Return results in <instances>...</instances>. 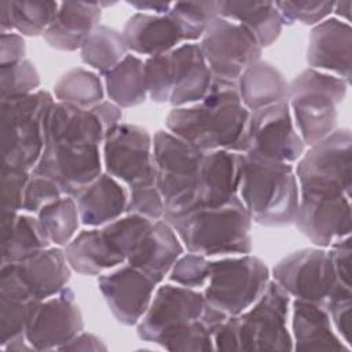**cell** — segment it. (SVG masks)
<instances>
[{"instance_id":"obj_1","label":"cell","mask_w":352,"mask_h":352,"mask_svg":"<svg viewBox=\"0 0 352 352\" xmlns=\"http://www.w3.org/2000/svg\"><path fill=\"white\" fill-rule=\"evenodd\" d=\"M227 318L208 304L202 292L161 283L136 324V333L142 341L166 351L206 352L214 349L213 334Z\"/></svg>"},{"instance_id":"obj_2","label":"cell","mask_w":352,"mask_h":352,"mask_svg":"<svg viewBox=\"0 0 352 352\" xmlns=\"http://www.w3.org/2000/svg\"><path fill=\"white\" fill-rule=\"evenodd\" d=\"M249 116L236 84L213 77L202 100L168 113L165 128L204 153L228 150L242 154Z\"/></svg>"},{"instance_id":"obj_3","label":"cell","mask_w":352,"mask_h":352,"mask_svg":"<svg viewBox=\"0 0 352 352\" xmlns=\"http://www.w3.org/2000/svg\"><path fill=\"white\" fill-rule=\"evenodd\" d=\"M292 297L272 279L246 311L228 316L214 331L217 351H293L287 329Z\"/></svg>"},{"instance_id":"obj_4","label":"cell","mask_w":352,"mask_h":352,"mask_svg":"<svg viewBox=\"0 0 352 352\" xmlns=\"http://www.w3.org/2000/svg\"><path fill=\"white\" fill-rule=\"evenodd\" d=\"M184 249L206 257L236 256L252 252V219L242 201L221 206H198L164 216Z\"/></svg>"},{"instance_id":"obj_5","label":"cell","mask_w":352,"mask_h":352,"mask_svg":"<svg viewBox=\"0 0 352 352\" xmlns=\"http://www.w3.org/2000/svg\"><path fill=\"white\" fill-rule=\"evenodd\" d=\"M238 195L253 223L268 228L292 226L300 199L293 164L243 154Z\"/></svg>"},{"instance_id":"obj_6","label":"cell","mask_w":352,"mask_h":352,"mask_svg":"<svg viewBox=\"0 0 352 352\" xmlns=\"http://www.w3.org/2000/svg\"><path fill=\"white\" fill-rule=\"evenodd\" d=\"M148 98L173 107L194 104L205 98L213 76L198 43H184L175 50L144 60Z\"/></svg>"},{"instance_id":"obj_7","label":"cell","mask_w":352,"mask_h":352,"mask_svg":"<svg viewBox=\"0 0 352 352\" xmlns=\"http://www.w3.org/2000/svg\"><path fill=\"white\" fill-rule=\"evenodd\" d=\"M348 82L314 69H304L290 82L287 103L294 126L305 146H312L337 129L338 106Z\"/></svg>"},{"instance_id":"obj_8","label":"cell","mask_w":352,"mask_h":352,"mask_svg":"<svg viewBox=\"0 0 352 352\" xmlns=\"http://www.w3.org/2000/svg\"><path fill=\"white\" fill-rule=\"evenodd\" d=\"M204 154L166 129H158L153 135L155 186L164 199V216L194 206Z\"/></svg>"},{"instance_id":"obj_9","label":"cell","mask_w":352,"mask_h":352,"mask_svg":"<svg viewBox=\"0 0 352 352\" xmlns=\"http://www.w3.org/2000/svg\"><path fill=\"white\" fill-rule=\"evenodd\" d=\"M54 102V96L44 89L0 100L1 164L33 170L44 150V120Z\"/></svg>"},{"instance_id":"obj_10","label":"cell","mask_w":352,"mask_h":352,"mask_svg":"<svg viewBox=\"0 0 352 352\" xmlns=\"http://www.w3.org/2000/svg\"><path fill=\"white\" fill-rule=\"evenodd\" d=\"M271 280L267 264L253 254H236L210 261L204 297L226 316L246 311L263 294Z\"/></svg>"},{"instance_id":"obj_11","label":"cell","mask_w":352,"mask_h":352,"mask_svg":"<svg viewBox=\"0 0 352 352\" xmlns=\"http://www.w3.org/2000/svg\"><path fill=\"white\" fill-rule=\"evenodd\" d=\"M298 190L319 195H348L352 191V135L337 128L308 147L294 168Z\"/></svg>"},{"instance_id":"obj_12","label":"cell","mask_w":352,"mask_h":352,"mask_svg":"<svg viewBox=\"0 0 352 352\" xmlns=\"http://www.w3.org/2000/svg\"><path fill=\"white\" fill-rule=\"evenodd\" d=\"M70 275L63 248L50 246L19 263L1 264L0 296L43 301L63 290Z\"/></svg>"},{"instance_id":"obj_13","label":"cell","mask_w":352,"mask_h":352,"mask_svg":"<svg viewBox=\"0 0 352 352\" xmlns=\"http://www.w3.org/2000/svg\"><path fill=\"white\" fill-rule=\"evenodd\" d=\"M290 297L324 305L340 286L329 248H305L280 258L271 271Z\"/></svg>"},{"instance_id":"obj_14","label":"cell","mask_w":352,"mask_h":352,"mask_svg":"<svg viewBox=\"0 0 352 352\" xmlns=\"http://www.w3.org/2000/svg\"><path fill=\"white\" fill-rule=\"evenodd\" d=\"M305 151L287 100L250 111L242 154L294 164Z\"/></svg>"},{"instance_id":"obj_15","label":"cell","mask_w":352,"mask_h":352,"mask_svg":"<svg viewBox=\"0 0 352 352\" xmlns=\"http://www.w3.org/2000/svg\"><path fill=\"white\" fill-rule=\"evenodd\" d=\"M214 78L236 82L239 76L260 60L263 48L242 25L217 16L205 29L198 43Z\"/></svg>"},{"instance_id":"obj_16","label":"cell","mask_w":352,"mask_h":352,"mask_svg":"<svg viewBox=\"0 0 352 352\" xmlns=\"http://www.w3.org/2000/svg\"><path fill=\"white\" fill-rule=\"evenodd\" d=\"M104 172L131 187L155 184L153 136L139 125L121 122L102 143Z\"/></svg>"},{"instance_id":"obj_17","label":"cell","mask_w":352,"mask_h":352,"mask_svg":"<svg viewBox=\"0 0 352 352\" xmlns=\"http://www.w3.org/2000/svg\"><path fill=\"white\" fill-rule=\"evenodd\" d=\"M100 146L74 139H55L44 150L33 173L51 179L63 195H76L102 173Z\"/></svg>"},{"instance_id":"obj_18","label":"cell","mask_w":352,"mask_h":352,"mask_svg":"<svg viewBox=\"0 0 352 352\" xmlns=\"http://www.w3.org/2000/svg\"><path fill=\"white\" fill-rule=\"evenodd\" d=\"M82 330L84 319L76 294L66 286L58 294L36 304L25 337L34 351H59Z\"/></svg>"},{"instance_id":"obj_19","label":"cell","mask_w":352,"mask_h":352,"mask_svg":"<svg viewBox=\"0 0 352 352\" xmlns=\"http://www.w3.org/2000/svg\"><path fill=\"white\" fill-rule=\"evenodd\" d=\"M293 224L315 246L329 248L351 235V197L300 192Z\"/></svg>"},{"instance_id":"obj_20","label":"cell","mask_w":352,"mask_h":352,"mask_svg":"<svg viewBox=\"0 0 352 352\" xmlns=\"http://www.w3.org/2000/svg\"><path fill=\"white\" fill-rule=\"evenodd\" d=\"M158 283L128 263L99 275L98 287L114 319L136 326L146 314Z\"/></svg>"},{"instance_id":"obj_21","label":"cell","mask_w":352,"mask_h":352,"mask_svg":"<svg viewBox=\"0 0 352 352\" xmlns=\"http://www.w3.org/2000/svg\"><path fill=\"white\" fill-rule=\"evenodd\" d=\"M352 29L351 25L329 16L309 33L305 60L309 69L333 74L351 84Z\"/></svg>"},{"instance_id":"obj_22","label":"cell","mask_w":352,"mask_h":352,"mask_svg":"<svg viewBox=\"0 0 352 352\" xmlns=\"http://www.w3.org/2000/svg\"><path fill=\"white\" fill-rule=\"evenodd\" d=\"M242 160L243 154L228 150L205 153L199 172L197 199L192 208L221 206L238 198Z\"/></svg>"},{"instance_id":"obj_23","label":"cell","mask_w":352,"mask_h":352,"mask_svg":"<svg viewBox=\"0 0 352 352\" xmlns=\"http://www.w3.org/2000/svg\"><path fill=\"white\" fill-rule=\"evenodd\" d=\"M122 34L133 55L157 56L188 43L182 25L170 15L136 12L128 18Z\"/></svg>"},{"instance_id":"obj_24","label":"cell","mask_w":352,"mask_h":352,"mask_svg":"<svg viewBox=\"0 0 352 352\" xmlns=\"http://www.w3.org/2000/svg\"><path fill=\"white\" fill-rule=\"evenodd\" d=\"M183 253L184 246L175 228L166 220L161 219L153 221L128 256L126 263L161 285Z\"/></svg>"},{"instance_id":"obj_25","label":"cell","mask_w":352,"mask_h":352,"mask_svg":"<svg viewBox=\"0 0 352 352\" xmlns=\"http://www.w3.org/2000/svg\"><path fill=\"white\" fill-rule=\"evenodd\" d=\"M72 271L84 276H99L126 263L103 227H89L63 248Z\"/></svg>"},{"instance_id":"obj_26","label":"cell","mask_w":352,"mask_h":352,"mask_svg":"<svg viewBox=\"0 0 352 352\" xmlns=\"http://www.w3.org/2000/svg\"><path fill=\"white\" fill-rule=\"evenodd\" d=\"M80 221L85 227H103L126 213L128 190L106 172L73 195Z\"/></svg>"},{"instance_id":"obj_27","label":"cell","mask_w":352,"mask_h":352,"mask_svg":"<svg viewBox=\"0 0 352 352\" xmlns=\"http://www.w3.org/2000/svg\"><path fill=\"white\" fill-rule=\"evenodd\" d=\"M290 311L293 351H351L336 333L323 305L294 298Z\"/></svg>"},{"instance_id":"obj_28","label":"cell","mask_w":352,"mask_h":352,"mask_svg":"<svg viewBox=\"0 0 352 352\" xmlns=\"http://www.w3.org/2000/svg\"><path fill=\"white\" fill-rule=\"evenodd\" d=\"M102 7L92 1H63L43 34L47 44L58 51H77L99 25Z\"/></svg>"},{"instance_id":"obj_29","label":"cell","mask_w":352,"mask_h":352,"mask_svg":"<svg viewBox=\"0 0 352 352\" xmlns=\"http://www.w3.org/2000/svg\"><path fill=\"white\" fill-rule=\"evenodd\" d=\"M50 246L36 214L1 212V264L19 263Z\"/></svg>"},{"instance_id":"obj_30","label":"cell","mask_w":352,"mask_h":352,"mask_svg":"<svg viewBox=\"0 0 352 352\" xmlns=\"http://www.w3.org/2000/svg\"><path fill=\"white\" fill-rule=\"evenodd\" d=\"M106 129L96 113L72 104L54 102L44 120V143L55 139H74L102 144Z\"/></svg>"},{"instance_id":"obj_31","label":"cell","mask_w":352,"mask_h":352,"mask_svg":"<svg viewBox=\"0 0 352 352\" xmlns=\"http://www.w3.org/2000/svg\"><path fill=\"white\" fill-rule=\"evenodd\" d=\"M235 84L241 102L249 111L287 100L289 82L283 73L272 63L261 59L250 65Z\"/></svg>"},{"instance_id":"obj_32","label":"cell","mask_w":352,"mask_h":352,"mask_svg":"<svg viewBox=\"0 0 352 352\" xmlns=\"http://www.w3.org/2000/svg\"><path fill=\"white\" fill-rule=\"evenodd\" d=\"M219 16L242 25L261 48L271 47L280 36L283 21L274 1H220Z\"/></svg>"},{"instance_id":"obj_33","label":"cell","mask_w":352,"mask_h":352,"mask_svg":"<svg viewBox=\"0 0 352 352\" xmlns=\"http://www.w3.org/2000/svg\"><path fill=\"white\" fill-rule=\"evenodd\" d=\"M103 85L110 102L121 109L144 103L148 98L144 60L138 55L128 54L116 67L103 74Z\"/></svg>"},{"instance_id":"obj_34","label":"cell","mask_w":352,"mask_h":352,"mask_svg":"<svg viewBox=\"0 0 352 352\" xmlns=\"http://www.w3.org/2000/svg\"><path fill=\"white\" fill-rule=\"evenodd\" d=\"M59 3L56 1H1V33L16 32L21 36H43L51 25Z\"/></svg>"},{"instance_id":"obj_35","label":"cell","mask_w":352,"mask_h":352,"mask_svg":"<svg viewBox=\"0 0 352 352\" xmlns=\"http://www.w3.org/2000/svg\"><path fill=\"white\" fill-rule=\"evenodd\" d=\"M129 54L122 32L99 23L80 48L84 65L99 74H106Z\"/></svg>"},{"instance_id":"obj_36","label":"cell","mask_w":352,"mask_h":352,"mask_svg":"<svg viewBox=\"0 0 352 352\" xmlns=\"http://www.w3.org/2000/svg\"><path fill=\"white\" fill-rule=\"evenodd\" d=\"M104 95V85L99 74L84 67H73L67 70L54 84V96L56 102L85 110L103 102Z\"/></svg>"},{"instance_id":"obj_37","label":"cell","mask_w":352,"mask_h":352,"mask_svg":"<svg viewBox=\"0 0 352 352\" xmlns=\"http://www.w3.org/2000/svg\"><path fill=\"white\" fill-rule=\"evenodd\" d=\"M36 216L51 245L59 248H65L77 235L81 224L78 208L72 195H63L45 205Z\"/></svg>"},{"instance_id":"obj_38","label":"cell","mask_w":352,"mask_h":352,"mask_svg":"<svg viewBox=\"0 0 352 352\" xmlns=\"http://www.w3.org/2000/svg\"><path fill=\"white\" fill-rule=\"evenodd\" d=\"M220 1H176L168 14H170L183 28L188 43L199 41L208 25L219 16Z\"/></svg>"},{"instance_id":"obj_39","label":"cell","mask_w":352,"mask_h":352,"mask_svg":"<svg viewBox=\"0 0 352 352\" xmlns=\"http://www.w3.org/2000/svg\"><path fill=\"white\" fill-rule=\"evenodd\" d=\"M40 74L29 59L0 67V100L28 96L38 91Z\"/></svg>"},{"instance_id":"obj_40","label":"cell","mask_w":352,"mask_h":352,"mask_svg":"<svg viewBox=\"0 0 352 352\" xmlns=\"http://www.w3.org/2000/svg\"><path fill=\"white\" fill-rule=\"evenodd\" d=\"M38 301L0 296V346L23 337L29 318Z\"/></svg>"},{"instance_id":"obj_41","label":"cell","mask_w":352,"mask_h":352,"mask_svg":"<svg viewBox=\"0 0 352 352\" xmlns=\"http://www.w3.org/2000/svg\"><path fill=\"white\" fill-rule=\"evenodd\" d=\"M210 272V261L206 256L198 253H183L173 264L168 279L179 286L199 289L208 283Z\"/></svg>"},{"instance_id":"obj_42","label":"cell","mask_w":352,"mask_h":352,"mask_svg":"<svg viewBox=\"0 0 352 352\" xmlns=\"http://www.w3.org/2000/svg\"><path fill=\"white\" fill-rule=\"evenodd\" d=\"M334 1H309V0H297V1H275L283 25H293L300 22L302 25L315 26L330 16L333 12Z\"/></svg>"},{"instance_id":"obj_43","label":"cell","mask_w":352,"mask_h":352,"mask_svg":"<svg viewBox=\"0 0 352 352\" xmlns=\"http://www.w3.org/2000/svg\"><path fill=\"white\" fill-rule=\"evenodd\" d=\"M331 324L341 340L351 348L352 344V289L342 285L337 286L324 302Z\"/></svg>"},{"instance_id":"obj_44","label":"cell","mask_w":352,"mask_h":352,"mask_svg":"<svg viewBox=\"0 0 352 352\" xmlns=\"http://www.w3.org/2000/svg\"><path fill=\"white\" fill-rule=\"evenodd\" d=\"M126 213L140 214L151 221L164 219L165 205L157 186L143 184L128 188Z\"/></svg>"},{"instance_id":"obj_45","label":"cell","mask_w":352,"mask_h":352,"mask_svg":"<svg viewBox=\"0 0 352 352\" xmlns=\"http://www.w3.org/2000/svg\"><path fill=\"white\" fill-rule=\"evenodd\" d=\"M30 172L1 164V212H22Z\"/></svg>"},{"instance_id":"obj_46","label":"cell","mask_w":352,"mask_h":352,"mask_svg":"<svg viewBox=\"0 0 352 352\" xmlns=\"http://www.w3.org/2000/svg\"><path fill=\"white\" fill-rule=\"evenodd\" d=\"M63 197V192L51 179L30 172V179L25 188L22 212L37 214L41 208Z\"/></svg>"},{"instance_id":"obj_47","label":"cell","mask_w":352,"mask_h":352,"mask_svg":"<svg viewBox=\"0 0 352 352\" xmlns=\"http://www.w3.org/2000/svg\"><path fill=\"white\" fill-rule=\"evenodd\" d=\"M334 271L340 285L352 289V245L351 235L338 239L329 246Z\"/></svg>"},{"instance_id":"obj_48","label":"cell","mask_w":352,"mask_h":352,"mask_svg":"<svg viewBox=\"0 0 352 352\" xmlns=\"http://www.w3.org/2000/svg\"><path fill=\"white\" fill-rule=\"evenodd\" d=\"M25 54L26 44L23 36L14 32L0 34V67L23 60Z\"/></svg>"},{"instance_id":"obj_49","label":"cell","mask_w":352,"mask_h":352,"mask_svg":"<svg viewBox=\"0 0 352 352\" xmlns=\"http://www.w3.org/2000/svg\"><path fill=\"white\" fill-rule=\"evenodd\" d=\"M92 110L96 113L100 122L103 124V126L106 129V135L109 131H111L114 126H117L118 124L122 122L124 114H122L121 107H118L116 103H113L110 100L100 102L99 104L92 107Z\"/></svg>"},{"instance_id":"obj_50","label":"cell","mask_w":352,"mask_h":352,"mask_svg":"<svg viewBox=\"0 0 352 352\" xmlns=\"http://www.w3.org/2000/svg\"><path fill=\"white\" fill-rule=\"evenodd\" d=\"M59 351H107V345L98 336L81 331Z\"/></svg>"},{"instance_id":"obj_51","label":"cell","mask_w":352,"mask_h":352,"mask_svg":"<svg viewBox=\"0 0 352 352\" xmlns=\"http://www.w3.org/2000/svg\"><path fill=\"white\" fill-rule=\"evenodd\" d=\"M126 4H129L131 7H133L135 10H138L139 12L143 11H151L155 15H166L172 7V3L169 1H126Z\"/></svg>"},{"instance_id":"obj_52","label":"cell","mask_w":352,"mask_h":352,"mask_svg":"<svg viewBox=\"0 0 352 352\" xmlns=\"http://www.w3.org/2000/svg\"><path fill=\"white\" fill-rule=\"evenodd\" d=\"M351 6H352V1H349V0H346V1H334L333 12H334L336 18L349 23V21H351Z\"/></svg>"}]
</instances>
